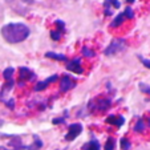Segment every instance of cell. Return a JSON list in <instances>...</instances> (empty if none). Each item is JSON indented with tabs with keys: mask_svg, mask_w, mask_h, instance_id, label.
Wrapping results in <instances>:
<instances>
[{
	"mask_svg": "<svg viewBox=\"0 0 150 150\" xmlns=\"http://www.w3.org/2000/svg\"><path fill=\"white\" fill-rule=\"evenodd\" d=\"M54 25L57 27V31L64 33V31H65V23H64L62 20H56V21H54Z\"/></svg>",
	"mask_w": 150,
	"mask_h": 150,
	"instance_id": "17",
	"label": "cell"
},
{
	"mask_svg": "<svg viewBox=\"0 0 150 150\" xmlns=\"http://www.w3.org/2000/svg\"><path fill=\"white\" fill-rule=\"evenodd\" d=\"M62 121H64V118H56L53 120V124H61Z\"/></svg>",
	"mask_w": 150,
	"mask_h": 150,
	"instance_id": "24",
	"label": "cell"
},
{
	"mask_svg": "<svg viewBox=\"0 0 150 150\" xmlns=\"http://www.w3.org/2000/svg\"><path fill=\"white\" fill-rule=\"evenodd\" d=\"M81 52H82V56H86V57H94V52L92 51V49H89L88 47H82Z\"/></svg>",
	"mask_w": 150,
	"mask_h": 150,
	"instance_id": "16",
	"label": "cell"
},
{
	"mask_svg": "<svg viewBox=\"0 0 150 150\" xmlns=\"http://www.w3.org/2000/svg\"><path fill=\"white\" fill-rule=\"evenodd\" d=\"M124 16H125V19H133V17H134L133 9H132L130 7H126V8H125V11H124Z\"/></svg>",
	"mask_w": 150,
	"mask_h": 150,
	"instance_id": "18",
	"label": "cell"
},
{
	"mask_svg": "<svg viewBox=\"0 0 150 150\" xmlns=\"http://www.w3.org/2000/svg\"><path fill=\"white\" fill-rule=\"evenodd\" d=\"M81 132H82V125L81 124H72V125H69V127H68V133H67V136H65V139L67 141H73L76 137H79L80 134H81Z\"/></svg>",
	"mask_w": 150,
	"mask_h": 150,
	"instance_id": "3",
	"label": "cell"
},
{
	"mask_svg": "<svg viewBox=\"0 0 150 150\" xmlns=\"http://www.w3.org/2000/svg\"><path fill=\"white\" fill-rule=\"evenodd\" d=\"M57 79H59V77H57V74H53V76L48 77V79H47L45 81H40V82H37L36 86H35V91H36V92H41V91H44V89H47V86H48L49 84L54 82Z\"/></svg>",
	"mask_w": 150,
	"mask_h": 150,
	"instance_id": "6",
	"label": "cell"
},
{
	"mask_svg": "<svg viewBox=\"0 0 150 150\" xmlns=\"http://www.w3.org/2000/svg\"><path fill=\"white\" fill-rule=\"evenodd\" d=\"M45 57H48V59H52V60H57V61H68V59H67L65 54L54 53V52H47Z\"/></svg>",
	"mask_w": 150,
	"mask_h": 150,
	"instance_id": "9",
	"label": "cell"
},
{
	"mask_svg": "<svg viewBox=\"0 0 150 150\" xmlns=\"http://www.w3.org/2000/svg\"><path fill=\"white\" fill-rule=\"evenodd\" d=\"M21 1H24V3H27V4H31V3H33V0H21Z\"/></svg>",
	"mask_w": 150,
	"mask_h": 150,
	"instance_id": "25",
	"label": "cell"
},
{
	"mask_svg": "<svg viewBox=\"0 0 150 150\" xmlns=\"http://www.w3.org/2000/svg\"><path fill=\"white\" fill-rule=\"evenodd\" d=\"M19 73H20V79L23 80V81H31L35 77V73L29 68H27V67H21Z\"/></svg>",
	"mask_w": 150,
	"mask_h": 150,
	"instance_id": "7",
	"label": "cell"
},
{
	"mask_svg": "<svg viewBox=\"0 0 150 150\" xmlns=\"http://www.w3.org/2000/svg\"><path fill=\"white\" fill-rule=\"evenodd\" d=\"M139 60H141V61H142V64H144V65L146 67V68H149V69H150V60L144 59V57H142V56H139Z\"/></svg>",
	"mask_w": 150,
	"mask_h": 150,
	"instance_id": "23",
	"label": "cell"
},
{
	"mask_svg": "<svg viewBox=\"0 0 150 150\" xmlns=\"http://www.w3.org/2000/svg\"><path fill=\"white\" fill-rule=\"evenodd\" d=\"M3 39L9 44H17L21 42L24 40H27V37L29 36L31 31L29 28L23 23H9L3 25L1 31H0Z\"/></svg>",
	"mask_w": 150,
	"mask_h": 150,
	"instance_id": "1",
	"label": "cell"
},
{
	"mask_svg": "<svg viewBox=\"0 0 150 150\" xmlns=\"http://www.w3.org/2000/svg\"><path fill=\"white\" fill-rule=\"evenodd\" d=\"M120 144H121V149L122 150H129V149H130V142L127 141L126 138H121Z\"/></svg>",
	"mask_w": 150,
	"mask_h": 150,
	"instance_id": "20",
	"label": "cell"
},
{
	"mask_svg": "<svg viewBox=\"0 0 150 150\" xmlns=\"http://www.w3.org/2000/svg\"><path fill=\"white\" fill-rule=\"evenodd\" d=\"M145 130V122L142 120H138L137 124L134 125V132H144Z\"/></svg>",
	"mask_w": 150,
	"mask_h": 150,
	"instance_id": "15",
	"label": "cell"
},
{
	"mask_svg": "<svg viewBox=\"0 0 150 150\" xmlns=\"http://www.w3.org/2000/svg\"><path fill=\"white\" fill-rule=\"evenodd\" d=\"M74 86H76V81L72 80V77L62 76V79L60 80V91L61 92H68Z\"/></svg>",
	"mask_w": 150,
	"mask_h": 150,
	"instance_id": "4",
	"label": "cell"
},
{
	"mask_svg": "<svg viewBox=\"0 0 150 150\" xmlns=\"http://www.w3.org/2000/svg\"><path fill=\"white\" fill-rule=\"evenodd\" d=\"M114 147H116V139L113 138V137H109L108 139H106V142H105V150H114Z\"/></svg>",
	"mask_w": 150,
	"mask_h": 150,
	"instance_id": "12",
	"label": "cell"
},
{
	"mask_svg": "<svg viewBox=\"0 0 150 150\" xmlns=\"http://www.w3.org/2000/svg\"><path fill=\"white\" fill-rule=\"evenodd\" d=\"M110 106V100L105 98V100H100L98 101V109L100 110H105V109H108Z\"/></svg>",
	"mask_w": 150,
	"mask_h": 150,
	"instance_id": "13",
	"label": "cell"
},
{
	"mask_svg": "<svg viewBox=\"0 0 150 150\" xmlns=\"http://www.w3.org/2000/svg\"><path fill=\"white\" fill-rule=\"evenodd\" d=\"M12 74H13V68H12V67L7 68L6 71L3 72V77L6 79V81H9V80H12Z\"/></svg>",
	"mask_w": 150,
	"mask_h": 150,
	"instance_id": "14",
	"label": "cell"
},
{
	"mask_svg": "<svg viewBox=\"0 0 150 150\" xmlns=\"http://www.w3.org/2000/svg\"><path fill=\"white\" fill-rule=\"evenodd\" d=\"M109 3H110L112 6H113L114 8H117V9L121 7V3H120V0H109Z\"/></svg>",
	"mask_w": 150,
	"mask_h": 150,
	"instance_id": "22",
	"label": "cell"
},
{
	"mask_svg": "<svg viewBox=\"0 0 150 150\" xmlns=\"http://www.w3.org/2000/svg\"><path fill=\"white\" fill-rule=\"evenodd\" d=\"M82 150H100V144L96 139H92L82 146Z\"/></svg>",
	"mask_w": 150,
	"mask_h": 150,
	"instance_id": "10",
	"label": "cell"
},
{
	"mask_svg": "<svg viewBox=\"0 0 150 150\" xmlns=\"http://www.w3.org/2000/svg\"><path fill=\"white\" fill-rule=\"evenodd\" d=\"M126 1H127V3H129V4H132V3H134L136 0H126Z\"/></svg>",
	"mask_w": 150,
	"mask_h": 150,
	"instance_id": "26",
	"label": "cell"
},
{
	"mask_svg": "<svg viewBox=\"0 0 150 150\" xmlns=\"http://www.w3.org/2000/svg\"><path fill=\"white\" fill-rule=\"evenodd\" d=\"M125 47H126V41L124 39H121V37H117V39L112 40L110 44L105 48L104 54L105 56H113V54L122 52L125 49Z\"/></svg>",
	"mask_w": 150,
	"mask_h": 150,
	"instance_id": "2",
	"label": "cell"
},
{
	"mask_svg": "<svg viewBox=\"0 0 150 150\" xmlns=\"http://www.w3.org/2000/svg\"><path fill=\"white\" fill-rule=\"evenodd\" d=\"M3 126V121H1V120H0V127Z\"/></svg>",
	"mask_w": 150,
	"mask_h": 150,
	"instance_id": "27",
	"label": "cell"
},
{
	"mask_svg": "<svg viewBox=\"0 0 150 150\" xmlns=\"http://www.w3.org/2000/svg\"><path fill=\"white\" fill-rule=\"evenodd\" d=\"M67 69L71 71V72H73V73H77V74H81L82 72H84L80 59H74V60L68 61V64H67Z\"/></svg>",
	"mask_w": 150,
	"mask_h": 150,
	"instance_id": "5",
	"label": "cell"
},
{
	"mask_svg": "<svg viewBox=\"0 0 150 150\" xmlns=\"http://www.w3.org/2000/svg\"><path fill=\"white\" fill-rule=\"evenodd\" d=\"M139 91L144 92V93L150 94V86L149 85H146V84H144V82H141V84H139Z\"/></svg>",
	"mask_w": 150,
	"mask_h": 150,
	"instance_id": "21",
	"label": "cell"
},
{
	"mask_svg": "<svg viewBox=\"0 0 150 150\" xmlns=\"http://www.w3.org/2000/svg\"><path fill=\"white\" fill-rule=\"evenodd\" d=\"M61 36H62V32H60V31H52L51 32V39L52 40H54V41H59L60 39H61Z\"/></svg>",
	"mask_w": 150,
	"mask_h": 150,
	"instance_id": "19",
	"label": "cell"
},
{
	"mask_svg": "<svg viewBox=\"0 0 150 150\" xmlns=\"http://www.w3.org/2000/svg\"><path fill=\"white\" fill-rule=\"evenodd\" d=\"M124 20H125L124 13H118V16H116V19H114L113 21H112L110 27H112V28H117V27L122 25V23H124Z\"/></svg>",
	"mask_w": 150,
	"mask_h": 150,
	"instance_id": "11",
	"label": "cell"
},
{
	"mask_svg": "<svg viewBox=\"0 0 150 150\" xmlns=\"http://www.w3.org/2000/svg\"><path fill=\"white\" fill-rule=\"evenodd\" d=\"M106 122L113 126H117V127H121L122 125L125 124V118L122 116H108L106 118Z\"/></svg>",
	"mask_w": 150,
	"mask_h": 150,
	"instance_id": "8",
	"label": "cell"
}]
</instances>
